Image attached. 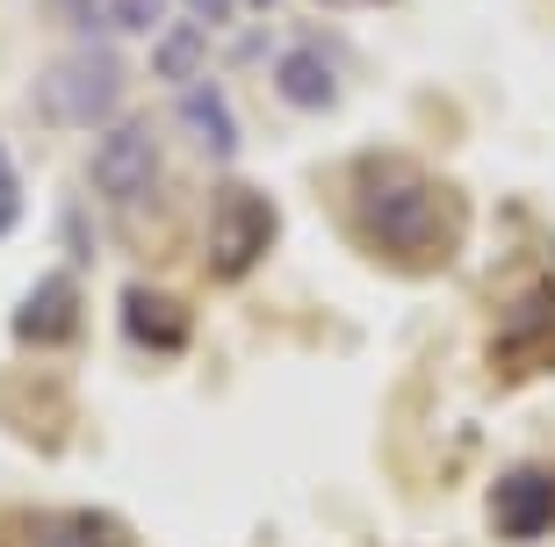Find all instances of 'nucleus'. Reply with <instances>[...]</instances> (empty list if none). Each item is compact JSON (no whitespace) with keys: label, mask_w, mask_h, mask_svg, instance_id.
<instances>
[{"label":"nucleus","mask_w":555,"mask_h":547,"mask_svg":"<svg viewBox=\"0 0 555 547\" xmlns=\"http://www.w3.org/2000/svg\"><path fill=\"white\" fill-rule=\"evenodd\" d=\"M173 116H181V130L195 144H203V159H238V122H231V108H224V94H217V87H203V80H188L181 87V108H173Z\"/></svg>","instance_id":"9b49d317"},{"label":"nucleus","mask_w":555,"mask_h":547,"mask_svg":"<svg viewBox=\"0 0 555 547\" xmlns=\"http://www.w3.org/2000/svg\"><path fill=\"white\" fill-rule=\"evenodd\" d=\"M37 108L51 122H65V130L116 122V108H124V58H108L102 43L51 58V65H43V80H37Z\"/></svg>","instance_id":"f03ea898"},{"label":"nucleus","mask_w":555,"mask_h":547,"mask_svg":"<svg viewBox=\"0 0 555 547\" xmlns=\"http://www.w3.org/2000/svg\"><path fill=\"white\" fill-rule=\"evenodd\" d=\"M274 94H282L296 116H325V108L339 102V73H332V58H318V51H304V43H288L282 58H274Z\"/></svg>","instance_id":"9d476101"},{"label":"nucleus","mask_w":555,"mask_h":547,"mask_svg":"<svg viewBox=\"0 0 555 547\" xmlns=\"http://www.w3.org/2000/svg\"><path fill=\"white\" fill-rule=\"evenodd\" d=\"M238 8H253V15H268V8H282V0H238Z\"/></svg>","instance_id":"dca6fc26"},{"label":"nucleus","mask_w":555,"mask_h":547,"mask_svg":"<svg viewBox=\"0 0 555 547\" xmlns=\"http://www.w3.org/2000/svg\"><path fill=\"white\" fill-rule=\"evenodd\" d=\"M94 195L116 209H144L159 195V138H152V122L144 116H116L94 144Z\"/></svg>","instance_id":"20e7f679"},{"label":"nucleus","mask_w":555,"mask_h":547,"mask_svg":"<svg viewBox=\"0 0 555 547\" xmlns=\"http://www.w3.org/2000/svg\"><path fill=\"white\" fill-rule=\"evenodd\" d=\"M203 58H209V51H203V22L188 15L181 29H159V51H152V73H159L166 87H188L195 73H203Z\"/></svg>","instance_id":"f8f14e48"},{"label":"nucleus","mask_w":555,"mask_h":547,"mask_svg":"<svg viewBox=\"0 0 555 547\" xmlns=\"http://www.w3.org/2000/svg\"><path fill=\"white\" fill-rule=\"evenodd\" d=\"M347 223L383 266H397V274H440V266L462 252L469 203H462L433 166L397 159V152H375V159L353 166Z\"/></svg>","instance_id":"f257e3e1"},{"label":"nucleus","mask_w":555,"mask_h":547,"mask_svg":"<svg viewBox=\"0 0 555 547\" xmlns=\"http://www.w3.org/2000/svg\"><path fill=\"white\" fill-rule=\"evenodd\" d=\"M159 22H166V0H108V29H124V37H144Z\"/></svg>","instance_id":"ddd939ff"},{"label":"nucleus","mask_w":555,"mask_h":547,"mask_svg":"<svg viewBox=\"0 0 555 547\" xmlns=\"http://www.w3.org/2000/svg\"><path fill=\"white\" fill-rule=\"evenodd\" d=\"M483 519H491L498 541H513V547L548 541L555 533V468L548 461L505 468V476L491 483V497H483Z\"/></svg>","instance_id":"423d86ee"},{"label":"nucleus","mask_w":555,"mask_h":547,"mask_svg":"<svg viewBox=\"0 0 555 547\" xmlns=\"http://www.w3.org/2000/svg\"><path fill=\"white\" fill-rule=\"evenodd\" d=\"M116 325H124V339L144 346V353H181L188 331H195L181 296H166V288H152V282H124L116 288Z\"/></svg>","instance_id":"6e6552de"},{"label":"nucleus","mask_w":555,"mask_h":547,"mask_svg":"<svg viewBox=\"0 0 555 547\" xmlns=\"http://www.w3.org/2000/svg\"><path fill=\"white\" fill-rule=\"evenodd\" d=\"M0 547H130L108 511H15L0 519Z\"/></svg>","instance_id":"0eeeda50"},{"label":"nucleus","mask_w":555,"mask_h":547,"mask_svg":"<svg viewBox=\"0 0 555 547\" xmlns=\"http://www.w3.org/2000/svg\"><path fill=\"white\" fill-rule=\"evenodd\" d=\"M231 8H238V0H188V15H195V22H224Z\"/></svg>","instance_id":"2eb2a0df"},{"label":"nucleus","mask_w":555,"mask_h":547,"mask_svg":"<svg viewBox=\"0 0 555 547\" xmlns=\"http://www.w3.org/2000/svg\"><path fill=\"white\" fill-rule=\"evenodd\" d=\"M274 231H282V217H274L268 195L253 181H224L217 203H209V274L217 282H246L253 266L268 260Z\"/></svg>","instance_id":"7ed1b4c3"},{"label":"nucleus","mask_w":555,"mask_h":547,"mask_svg":"<svg viewBox=\"0 0 555 547\" xmlns=\"http://www.w3.org/2000/svg\"><path fill=\"white\" fill-rule=\"evenodd\" d=\"M15 217H22V173H15V159H8V144H0V238L15 231Z\"/></svg>","instance_id":"4468645a"},{"label":"nucleus","mask_w":555,"mask_h":547,"mask_svg":"<svg viewBox=\"0 0 555 547\" xmlns=\"http://www.w3.org/2000/svg\"><path fill=\"white\" fill-rule=\"evenodd\" d=\"M491 375L498 382H534L555 375V282H534L491 331Z\"/></svg>","instance_id":"39448f33"},{"label":"nucleus","mask_w":555,"mask_h":547,"mask_svg":"<svg viewBox=\"0 0 555 547\" xmlns=\"http://www.w3.org/2000/svg\"><path fill=\"white\" fill-rule=\"evenodd\" d=\"M73 339H80V282L73 274H43L15 303V346L51 353V346H73Z\"/></svg>","instance_id":"1a4fd4ad"},{"label":"nucleus","mask_w":555,"mask_h":547,"mask_svg":"<svg viewBox=\"0 0 555 547\" xmlns=\"http://www.w3.org/2000/svg\"><path fill=\"white\" fill-rule=\"evenodd\" d=\"M332 8H339V0H332Z\"/></svg>","instance_id":"f3484780"}]
</instances>
